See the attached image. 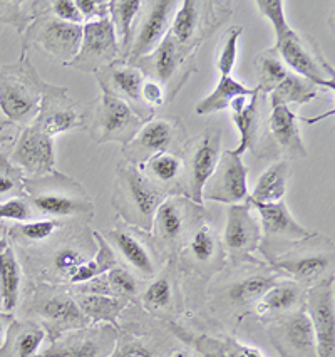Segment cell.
I'll list each match as a JSON object with an SVG mask.
<instances>
[{
  "instance_id": "46",
  "label": "cell",
  "mask_w": 335,
  "mask_h": 357,
  "mask_svg": "<svg viewBox=\"0 0 335 357\" xmlns=\"http://www.w3.org/2000/svg\"><path fill=\"white\" fill-rule=\"evenodd\" d=\"M107 282H109L111 294L114 297L124 298V301H130L134 304L141 296V280L138 279L134 272L130 271L127 267L123 265H116L114 268H111L106 273Z\"/></svg>"
},
{
  "instance_id": "59",
  "label": "cell",
  "mask_w": 335,
  "mask_h": 357,
  "mask_svg": "<svg viewBox=\"0 0 335 357\" xmlns=\"http://www.w3.org/2000/svg\"><path fill=\"white\" fill-rule=\"evenodd\" d=\"M0 141H3V138H0Z\"/></svg>"
},
{
  "instance_id": "53",
  "label": "cell",
  "mask_w": 335,
  "mask_h": 357,
  "mask_svg": "<svg viewBox=\"0 0 335 357\" xmlns=\"http://www.w3.org/2000/svg\"><path fill=\"white\" fill-rule=\"evenodd\" d=\"M74 2L84 19V24L109 17V2L106 0H74Z\"/></svg>"
},
{
  "instance_id": "24",
  "label": "cell",
  "mask_w": 335,
  "mask_h": 357,
  "mask_svg": "<svg viewBox=\"0 0 335 357\" xmlns=\"http://www.w3.org/2000/svg\"><path fill=\"white\" fill-rule=\"evenodd\" d=\"M138 27H132L130 52H127L126 61L134 64L148 54H151L158 47L161 40L166 37L171 27L173 17H175L180 3L175 0H155V2H144Z\"/></svg>"
},
{
  "instance_id": "13",
  "label": "cell",
  "mask_w": 335,
  "mask_h": 357,
  "mask_svg": "<svg viewBox=\"0 0 335 357\" xmlns=\"http://www.w3.org/2000/svg\"><path fill=\"white\" fill-rule=\"evenodd\" d=\"M275 51L283 64L293 69V74L307 79L322 89H335L332 66H329L320 49L309 36L297 34L290 29L287 34L276 39Z\"/></svg>"
},
{
  "instance_id": "52",
  "label": "cell",
  "mask_w": 335,
  "mask_h": 357,
  "mask_svg": "<svg viewBox=\"0 0 335 357\" xmlns=\"http://www.w3.org/2000/svg\"><path fill=\"white\" fill-rule=\"evenodd\" d=\"M51 15L62 22L84 26V19L74 0H51Z\"/></svg>"
},
{
  "instance_id": "26",
  "label": "cell",
  "mask_w": 335,
  "mask_h": 357,
  "mask_svg": "<svg viewBox=\"0 0 335 357\" xmlns=\"http://www.w3.org/2000/svg\"><path fill=\"white\" fill-rule=\"evenodd\" d=\"M248 168L242 156L235 155L233 149L221 151L220 161L201 192V198L208 202L237 205L247 202L248 195Z\"/></svg>"
},
{
  "instance_id": "17",
  "label": "cell",
  "mask_w": 335,
  "mask_h": 357,
  "mask_svg": "<svg viewBox=\"0 0 335 357\" xmlns=\"http://www.w3.org/2000/svg\"><path fill=\"white\" fill-rule=\"evenodd\" d=\"M106 242L111 245L116 255L130 265V271H134L143 279H155L156 273L161 271L164 261L159 259L151 236L146 231L138 228L118 223L114 228L102 234Z\"/></svg>"
},
{
  "instance_id": "3",
  "label": "cell",
  "mask_w": 335,
  "mask_h": 357,
  "mask_svg": "<svg viewBox=\"0 0 335 357\" xmlns=\"http://www.w3.org/2000/svg\"><path fill=\"white\" fill-rule=\"evenodd\" d=\"M258 252L280 275H290L305 290L334 277V240L312 234L292 242H265Z\"/></svg>"
},
{
  "instance_id": "22",
  "label": "cell",
  "mask_w": 335,
  "mask_h": 357,
  "mask_svg": "<svg viewBox=\"0 0 335 357\" xmlns=\"http://www.w3.org/2000/svg\"><path fill=\"white\" fill-rule=\"evenodd\" d=\"M251 210L254 208L248 202L230 205L226 210V225L221 243L228 264L255 260L254 253L258 252L263 235L262 225Z\"/></svg>"
},
{
  "instance_id": "36",
  "label": "cell",
  "mask_w": 335,
  "mask_h": 357,
  "mask_svg": "<svg viewBox=\"0 0 335 357\" xmlns=\"http://www.w3.org/2000/svg\"><path fill=\"white\" fill-rule=\"evenodd\" d=\"M22 264L12 245L0 252V302L3 312L12 314L17 309L22 292Z\"/></svg>"
},
{
  "instance_id": "4",
  "label": "cell",
  "mask_w": 335,
  "mask_h": 357,
  "mask_svg": "<svg viewBox=\"0 0 335 357\" xmlns=\"http://www.w3.org/2000/svg\"><path fill=\"white\" fill-rule=\"evenodd\" d=\"M24 193L32 211L49 220L89 223L94 218V202L88 190L56 169L42 176L24 178Z\"/></svg>"
},
{
  "instance_id": "38",
  "label": "cell",
  "mask_w": 335,
  "mask_h": 357,
  "mask_svg": "<svg viewBox=\"0 0 335 357\" xmlns=\"http://www.w3.org/2000/svg\"><path fill=\"white\" fill-rule=\"evenodd\" d=\"M143 6L144 2L141 0H111L109 2V20L114 27L116 39H118L119 59L126 61L134 20L143 10Z\"/></svg>"
},
{
  "instance_id": "31",
  "label": "cell",
  "mask_w": 335,
  "mask_h": 357,
  "mask_svg": "<svg viewBox=\"0 0 335 357\" xmlns=\"http://www.w3.org/2000/svg\"><path fill=\"white\" fill-rule=\"evenodd\" d=\"M305 292L307 290L300 287L297 282L280 279L255 302L251 314L258 319L260 324H263L293 310L304 309Z\"/></svg>"
},
{
  "instance_id": "16",
  "label": "cell",
  "mask_w": 335,
  "mask_h": 357,
  "mask_svg": "<svg viewBox=\"0 0 335 357\" xmlns=\"http://www.w3.org/2000/svg\"><path fill=\"white\" fill-rule=\"evenodd\" d=\"M144 123L146 121L121 99L101 94L94 102L89 130L93 139L99 144L114 141L124 146L138 135Z\"/></svg>"
},
{
  "instance_id": "5",
  "label": "cell",
  "mask_w": 335,
  "mask_h": 357,
  "mask_svg": "<svg viewBox=\"0 0 335 357\" xmlns=\"http://www.w3.org/2000/svg\"><path fill=\"white\" fill-rule=\"evenodd\" d=\"M164 198L166 197L144 176L138 166L126 161L118 165L111 205L114 206L118 218H123L126 225L150 234L153 218Z\"/></svg>"
},
{
  "instance_id": "51",
  "label": "cell",
  "mask_w": 335,
  "mask_h": 357,
  "mask_svg": "<svg viewBox=\"0 0 335 357\" xmlns=\"http://www.w3.org/2000/svg\"><path fill=\"white\" fill-rule=\"evenodd\" d=\"M34 211L29 205L26 193L17 198L0 203V220H14V222H32Z\"/></svg>"
},
{
  "instance_id": "11",
  "label": "cell",
  "mask_w": 335,
  "mask_h": 357,
  "mask_svg": "<svg viewBox=\"0 0 335 357\" xmlns=\"http://www.w3.org/2000/svg\"><path fill=\"white\" fill-rule=\"evenodd\" d=\"M198 49L181 47L166 34L158 47L146 57L134 62L144 77L159 82L168 101H173L188 77L196 70L194 57Z\"/></svg>"
},
{
  "instance_id": "10",
  "label": "cell",
  "mask_w": 335,
  "mask_h": 357,
  "mask_svg": "<svg viewBox=\"0 0 335 357\" xmlns=\"http://www.w3.org/2000/svg\"><path fill=\"white\" fill-rule=\"evenodd\" d=\"M223 131L217 123H210L193 139L186 141L181 149L183 160V197L203 205L201 192L210 180L221 156Z\"/></svg>"
},
{
  "instance_id": "43",
  "label": "cell",
  "mask_w": 335,
  "mask_h": 357,
  "mask_svg": "<svg viewBox=\"0 0 335 357\" xmlns=\"http://www.w3.org/2000/svg\"><path fill=\"white\" fill-rule=\"evenodd\" d=\"M64 222L61 220H39V222H26V223H15L6 230V238L9 243H17L19 247H26V245L42 243L47 238L59 230Z\"/></svg>"
},
{
  "instance_id": "45",
  "label": "cell",
  "mask_w": 335,
  "mask_h": 357,
  "mask_svg": "<svg viewBox=\"0 0 335 357\" xmlns=\"http://www.w3.org/2000/svg\"><path fill=\"white\" fill-rule=\"evenodd\" d=\"M258 98L260 91H256L250 101H248V105L242 111L233 113V116H231L240 131V144L237 149H233L235 155L238 156H243V153L254 146L256 128H258Z\"/></svg>"
},
{
  "instance_id": "47",
  "label": "cell",
  "mask_w": 335,
  "mask_h": 357,
  "mask_svg": "<svg viewBox=\"0 0 335 357\" xmlns=\"http://www.w3.org/2000/svg\"><path fill=\"white\" fill-rule=\"evenodd\" d=\"M24 173L10 161L9 155L0 149V203L24 195Z\"/></svg>"
},
{
  "instance_id": "8",
  "label": "cell",
  "mask_w": 335,
  "mask_h": 357,
  "mask_svg": "<svg viewBox=\"0 0 335 357\" xmlns=\"http://www.w3.org/2000/svg\"><path fill=\"white\" fill-rule=\"evenodd\" d=\"M44 79L29 56L0 66V109L10 123L22 128L34 123L42 98Z\"/></svg>"
},
{
  "instance_id": "7",
  "label": "cell",
  "mask_w": 335,
  "mask_h": 357,
  "mask_svg": "<svg viewBox=\"0 0 335 357\" xmlns=\"http://www.w3.org/2000/svg\"><path fill=\"white\" fill-rule=\"evenodd\" d=\"M136 304V302H134ZM131 304L121 314L118 342L109 357H166L180 347V340L166 322H161Z\"/></svg>"
},
{
  "instance_id": "34",
  "label": "cell",
  "mask_w": 335,
  "mask_h": 357,
  "mask_svg": "<svg viewBox=\"0 0 335 357\" xmlns=\"http://www.w3.org/2000/svg\"><path fill=\"white\" fill-rule=\"evenodd\" d=\"M138 168L164 197H183V160L178 153H159Z\"/></svg>"
},
{
  "instance_id": "30",
  "label": "cell",
  "mask_w": 335,
  "mask_h": 357,
  "mask_svg": "<svg viewBox=\"0 0 335 357\" xmlns=\"http://www.w3.org/2000/svg\"><path fill=\"white\" fill-rule=\"evenodd\" d=\"M251 208L258 211L262 218V235L265 242H292V240H300L310 235L307 228H304L293 218V215L285 205L283 200L276 203H255L250 202Z\"/></svg>"
},
{
  "instance_id": "18",
  "label": "cell",
  "mask_w": 335,
  "mask_h": 357,
  "mask_svg": "<svg viewBox=\"0 0 335 357\" xmlns=\"http://www.w3.org/2000/svg\"><path fill=\"white\" fill-rule=\"evenodd\" d=\"M223 6L225 3L185 0L173 17L168 36L181 47L200 49L201 43L210 37L225 17Z\"/></svg>"
},
{
  "instance_id": "41",
  "label": "cell",
  "mask_w": 335,
  "mask_h": 357,
  "mask_svg": "<svg viewBox=\"0 0 335 357\" xmlns=\"http://www.w3.org/2000/svg\"><path fill=\"white\" fill-rule=\"evenodd\" d=\"M318 87L307 79L288 73L279 86L270 93L272 107L288 105H307L317 98Z\"/></svg>"
},
{
  "instance_id": "37",
  "label": "cell",
  "mask_w": 335,
  "mask_h": 357,
  "mask_svg": "<svg viewBox=\"0 0 335 357\" xmlns=\"http://www.w3.org/2000/svg\"><path fill=\"white\" fill-rule=\"evenodd\" d=\"M292 168L290 161L280 160L268 166L256 181L254 193L248 200L255 203H276L282 202L288 188Z\"/></svg>"
},
{
  "instance_id": "14",
  "label": "cell",
  "mask_w": 335,
  "mask_h": 357,
  "mask_svg": "<svg viewBox=\"0 0 335 357\" xmlns=\"http://www.w3.org/2000/svg\"><path fill=\"white\" fill-rule=\"evenodd\" d=\"M188 141L183 123L176 118H151L138 135L123 146L124 161L141 166L159 153H178Z\"/></svg>"
},
{
  "instance_id": "15",
  "label": "cell",
  "mask_w": 335,
  "mask_h": 357,
  "mask_svg": "<svg viewBox=\"0 0 335 357\" xmlns=\"http://www.w3.org/2000/svg\"><path fill=\"white\" fill-rule=\"evenodd\" d=\"M180 273L212 280L226 265V253L212 223L206 220L196 228L189 242L175 259Z\"/></svg>"
},
{
  "instance_id": "27",
  "label": "cell",
  "mask_w": 335,
  "mask_h": 357,
  "mask_svg": "<svg viewBox=\"0 0 335 357\" xmlns=\"http://www.w3.org/2000/svg\"><path fill=\"white\" fill-rule=\"evenodd\" d=\"M119 57L118 39L109 17L88 22L82 26V40L77 56L69 62V68L82 73H94L106 68Z\"/></svg>"
},
{
  "instance_id": "39",
  "label": "cell",
  "mask_w": 335,
  "mask_h": 357,
  "mask_svg": "<svg viewBox=\"0 0 335 357\" xmlns=\"http://www.w3.org/2000/svg\"><path fill=\"white\" fill-rule=\"evenodd\" d=\"M47 12H51V0H0V24L12 26L20 36Z\"/></svg>"
},
{
  "instance_id": "32",
  "label": "cell",
  "mask_w": 335,
  "mask_h": 357,
  "mask_svg": "<svg viewBox=\"0 0 335 357\" xmlns=\"http://www.w3.org/2000/svg\"><path fill=\"white\" fill-rule=\"evenodd\" d=\"M297 119L299 118L288 106L272 107L270 119H268V131L274 141L275 151L282 153L283 160L287 161L307 158V149L302 141Z\"/></svg>"
},
{
  "instance_id": "25",
  "label": "cell",
  "mask_w": 335,
  "mask_h": 357,
  "mask_svg": "<svg viewBox=\"0 0 335 357\" xmlns=\"http://www.w3.org/2000/svg\"><path fill=\"white\" fill-rule=\"evenodd\" d=\"M141 309L161 322H178L183 312L180 279L175 259L168 260L139 296Z\"/></svg>"
},
{
  "instance_id": "58",
  "label": "cell",
  "mask_w": 335,
  "mask_h": 357,
  "mask_svg": "<svg viewBox=\"0 0 335 357\" xmlns=\"http://www.w3.org/2000/svg\"><path fill=\"white\" fill-rule=\"evenodd\" d=\"M7 247H9V240H7L6 236H2V238H0V252L6 250Z\"/></svg>"
},
{
  "instance_id": "29",
  "label": "cell",
  "mask_w": 335,
  "mask_h": 357,
  "mask_svg": "<svg viewBox=\"0 0 335 357\" xmlns=\"http://www.w3.org/2000/svg\"><path fill=\"white\" fill-rule=\"evenodd\" d=\"M9 158L12 163L22 169L26 178H36L51 173L56 166L54 138L45 135L34 124H29L20 131Z\"/></svg>"
},
{
  "instance_id": "21",
  "label": "cell",
  "mask_w": 335,
  "mask_h": 357,
  "mask_svg": "<svg viewBox=\"0 0 335 357\" xmlns=\"http://www.w3.org/2000/svg\"><path fill=\"white\" fill-rule=\"evenodd\" d=\"M262 326L280 357H318L315 334L305 307L263 322Z\"/></svg>"
},
{
  "instance_id": "50",
  "label": "cell",
  "mask_w": 335,
  "mask_h": 357,
  "mask_svg": "<svg viewBox=\"0 0 335 357\" xmlns=\"http://www.w3.org/2000/svg\"><path fill=\"white\" fill-rule=\"evenodd\" d=\"M256 7H258L260 14L265 15L270 24L274 26L275 31V39H280V37L287 34L290 31V26H288L287 17H285V9L282 0H256Z\"/></svg>"
},
{
  "instance_id": "28",
  "label": "cell",
  "mask_w": 335,
  "mask_h": 357,
  "mask_svg": "<svg viewBox=\"0 0 335 357\" xmlns=\"http://www.w3.org/2000/svg\"><path fill=\"white\" fill-rule=\"evenodd\" d=\"M334 277L305 292V312L312 322L318 357H335Z\"/></svg>"
},
{
  "instance_id": "9",
  "label": "cell",
  "mask_w": 335,
  "mask_h": 357,
  "mask_svg": "<svg viewBox=\"0 0 335 357\" xmlns=\"http://www.w3.org/2000/svg\"><path fill=\"white\" fill-rule=\"evenodd\" d=\"M24 317L39 322L49 342L65 332L89 326L71 290L52 284H36L31 289L24 304Z\"/></svg>"
},
{
  "instance_id": "42",
  "label": "cell",
  "mask_w": 335,
  "mask_h": 357,
  "mask_svg": "<svg viewBox=\"0 0 335 357\" xmlns=\"http://www.w3.org/2000/svg\"><path fill=\"white\" fill-rule=\"evenodd\" d=\"M94 240H96L98 250L94 253V257L91 260L82 264L79 268H77L76 273L72 275L71 282H69V287L71 285L82 284V282H88L94 277L102 275V273H107L111 268H114L116 265H119V259L116 255L111 245L106 242V238L99 231H93Z\"/></svg>"
},
{
  "instance_id": "19",
  "label": "cell",
  "mask_w": 335,
  "mask_h": 357,
  "mask_svg": "<svg viewBox=\"0 0 335 357\" xmlns=\"http://www.w3.org/2000/svg\"><path fill=\"white\" fill-rule=\"evenodd\" d=\"M34 126L44 131L51 138L72 130H84L86 113L76 99L71 98L68 87H61L51 82H44L39 113L34 119Z\"/></svg>"
},
{
  "instance_id": "49",
  "label": "cell",
  "mask_w": 335,
  "mask_h": 357,
  "mask_svg": "<svg viewBox=\"0 0 335 357\" xmlns=\"http://www.w3.org/2000/svg\"><path fill=\"white\" fill-rule=\"evenodd\" d=\"M243 27L242 26H233L230 27V31L226 32V39L223 43L221 52L217 59V68L220 70L221 77H231L233 74L235 64H237V56H238V40L242 36Z\"/></svg>"
},
{
  "instance_id": "54",
  "label": "cell",
  "mask_w": 335,
  "mask_h": 357,
  "mask_svg": "<svg viewBox=\"0 0 335 357\" xmlns=\"http://www.w3.org/2000/svg\"><path fill=\"white\" fill-rule=\"evenodd\" d=\"M141 98H143L144 105H146L153 111L166 102V94H164V89L161 87L159 82L153 81V79H148V77L144 79V82H143Z\"/></svg>"
},
{
  "instance_id": "56",
  "label": "cell",
  "mask_w": 335,
  "mask_h": 357,
  "mask_svg": "<svg viewBox=\"0 0 335 357\" xmlns=\"http://www.w3.org/2000/svg\"><path fill=\"white\" fill-rule=\"evenodd\" d=\"M14 321V315L12 314H7V312H0V346L3 344V339H6V334H7V329H9V326Z\"/></svg>"
},
{
  "instance_id": "48",
  "label": "cell",
  "mask_w": 335,
  "mask_h": 357,
  "mask_svg": "<svg viewBox=\"0 0 335 357\" xmlns=\"http://www.w3.org/2000/svg\"><path fill=\"white\" fill-rule=\"evenodd\" d=\"M183 344L192 347L193 357H226L225 335H212L205 332L194 334L189 331Z\"/></svg>"
},
{
  "instance_id": "57",
  "label": "cell",
  "mask_w": 335,
  "mask_h": 357,
  "mask_svg": "<svg viewBox=\"0 0 335 357\" xmlns=\"http://www.w3.org/2000/svg\"><path fill=\"white\" fill-rule=\"evenodd\" d=\"M166 357H193V356H192V351H189V349L178 347L173 352H169Z\"/></svg>"
},
{
  "instance_id": "2",
  "label": "cell",
  "mask_w": 335,
  "mask_h": 357,
  "mask_svg": "<svg viewBox=\"0 0 335 357\" xmlns=\"http://www.w3.org/2000/svg\"><path fill=\"white\" fill-rule=\"evenodd\" d=\"M62 227L57 240L52 242V236L45 240L47 248L40 243L20 247L24 264L29 273L34 275L36 284L69 285L77 268L93 259L98 250L93 231L84 223L65 227L64 235H61Z\"/></svg>"
},
{
  "instance_id": "44",
  "label": "cell",
  "mask_w": 335,
  "mask_h": 357,
  "mask_svg": "<svg viewBox=\"0 0 335 357\" xmlns=\"http://www.w3.org/2000/svg\"><path fill=\"white\" fill-rule=\"evenodd\" d=\"M255 70L258 76V91L260 94H270L288 74L283 61L280 59L275 47L265 49L255 59Z\"/></svg>"
},
{
  "instance_id": "40",
  "label": "cell",
  "mask_w": 335,
  "mask_h": 357,
  "mask_svg": "<svg viewBox=\"0 0 335 357\" xmlns=\"http://www.w3.org/2000/svg\"><path fill=\"white\" fill-rule=\"evenodd\" d=\"M256 91V87H248L242 82L235 81L233 77H220L217 87L208 98L200 101L194 107V113L198 116H208L228 109L231 101L238 96H250Z\"/></svg>"
},
{
  "instance_id": "55",
  "label": "cell",
  "mask_w": 335,
  "mask_h": 357,
  "mask_svg": "<svg viewBox=\"0 0 335 357\" xmlns=\"http://www.w3.org/2000/svg\"><path fill=\"white\" fill-rule=\"evenodd\" d=\"M225 351L226 357H263L258 349L238 342L235 335H225Z\"/></svg>"
},
{
  "instance_id": "12",
  "label": "cell",
  "mask_w": 335,
  "mask_h": 357,
  "mask_svg": "<svg viewBox=\"0 0 335 357\" xmlns=\"http://www.w3.org/2000/svg\"><path fill=\"white\" fill-rule=\"evenodd\" d=\"M81 40L82 26L62 22L51 15V12H47L36 19L22 34L20 56H27L29 49L37 47L68 66L79 52Z\"/></svg>"
},
{
  "instance_id": "1",
  "label": "cell",
  "mask_w": 335,
  "mask_h": 357,
  "mask_svg": "<svg viewBox=\"0 0 335 357\" xmlns=\"http://www.w3.org/2000/svg\"><path fill=\"white\" fill-rule=\"evenodd\" d=\"M280 279L282 275L267 261L256 259L225 265L206 292V317L225 329L223 334L231 335L243 317L251 314L255 302Z\"/></svg>"
},
{
  "instance_id": "33",
  "label": "cell",
  "mask_w": 335,
  "mask_h": 357,
  "mask_svg": "<svg viewBox=\"0 0 335 357\" xmlns=\"http://www.w3.org/2000/svg\"><path fill=\"white\" fill-rule=\"evenodd\" d=\"M45 339L44 327L34 319H14L0 346V357H39Z\"/></svg>"
},
{
  "instance_id": "35",
  "label": "cell",
  "mask_w": 335,
  "mask_h": 357,
  "mask_svg": "<svg viewBox=\"0 0 335 357\" xmlns=\"http://www.w3.org/2000/svg\"><path fill=\"white\" fill-rule=\"evenodd\" d=\"M76 304L88 319L89 324H111L119 327V317L132 302L111 296H91V294H72Z\"/></svg>"
},
{
  "instance_id": "23",
  "label": "cell",
  "mask_w": 335,
  "mask_h": 357,
  "mask_svg": "<svg viewBox=\"0 0 335 357\" xmlns=\"http://www.w3.org/2000/svg\"><path fill=\"white\" fill-rule=\"evenodd\" d=\"M96 79L102 94L121 99L126 105H130L144 121H150L151 118H155V111L143 102L141 89L146 77L138 66L130 64L123 59H116L106 68L99 69Z\"/></svg>"
},
{
  "instance_id": "20",
  "label": "cell",
  "mask_w": 335,
  "mask_h": 357,
  "mask_svg": "<svg viewBox=\"0 0 335 357\" xmlns=\"http://www.w3.org/2000/svg\"><path fill=\"white\" fill-rule=\"evenodd\" d=\"M118 342V329L111 324H89L69 331L49 344L39 357H109Z\"/></svg>"
},
{
  "instance_id": "6",
  "label": "cell",
  "mask_w": 335,
  "mask_h": 357,
  "mask_svg": "<svg viewBox=\"0 0 335 357\" xmlns=\"http://www.w3.org/2000/svg\"><path fill=\"white\" fill-rule=\"evenodd\" d=\"M208 220V211L186 197H166L156 210L150 231L159 259L166 264L189 242L196 228Z\"/></svg>"
}]
</instances>
